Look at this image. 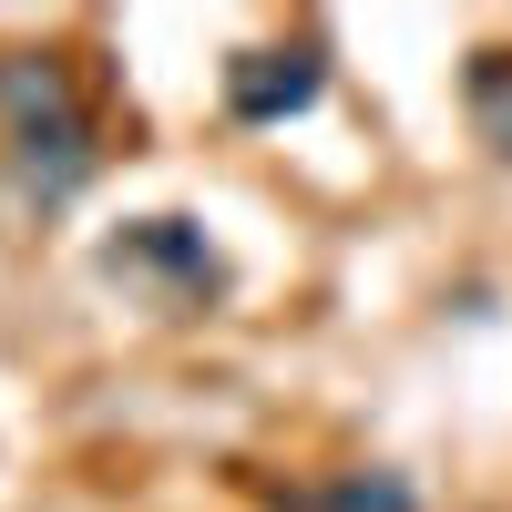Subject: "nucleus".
<instances>
[{
  "label": "nucleus",
  "instance_id": "obj_4",
  "mask_svg": "<svg viewBox=\"0 0 512 512\" xmlns=\"http://www.w3.org/2000/svg\"><path fill=\"white\" fill-rule=\"evenodd\" d=\"M461 103H472V134L512 164V52H472V72H461Z\"/></svg>",
  "mask_w": 512,
  "mask_h": 512
},
{
  "label": "nucleus",
  "instance_id": "obj_5",
  "mask_svg": "<svg viewBox=\"0 0 512 512\" xmlns=\"http://www.w3.org/2000/svg\"><path fill=\"white\" fill-rule=\"evenodd\" d=\"M287 512H420V492L400 472H338V482H318L308 502H287Z\"/></svg>",
  "mask_w": 512,
  "mask_h": 512
},
{
  "label": "nucleus",
  "instance_id": "obj_3",
  "mask_svg": "<svg viewBox=\"0 0 512 512\" xmlns=\"http://www.w3.org/2000/svg\"><path fill=\"white\" fill-rule=\"evenodd\" d=\"M328 93V41H256L226 62V113L236 123H297Z\"/></svg>",
  "mask_w": 512,
  "mask_h": 512
},
{
  "label": "nucleus",
  "instance_id": "obj_1",
  "mask_svg": "<svg viewBox=\"0 0 512 512\" xmlns=\"http://www.w3.org/2000/svg\"><path fill=\"white\" fill-rule=\"evenodd\" d=\"M0 134H11V185L41 216H62V205L103 175L93 103H82L62 52H0Z\"/></svg>",
  "mask_w": 512,
  "mask_h": 512
},
{
  "label": "nucleus",
  "instance_id": "obj_2",
  "mask_svg": "<svg viewBox=\"0 0 512 512\" xmlns=\"http://www.w3.org/2000/svg\"><path fill=\"white\" fill-rule=\"evenodd\" d=\"M93 277L123 287L154 318H205V308H226V287H236L226 246L205 236L195 216H134V226H113L93 246Z\"/></svg>",
  "mask_w": 512,
  "mask_h": 512
}]
</instances>
